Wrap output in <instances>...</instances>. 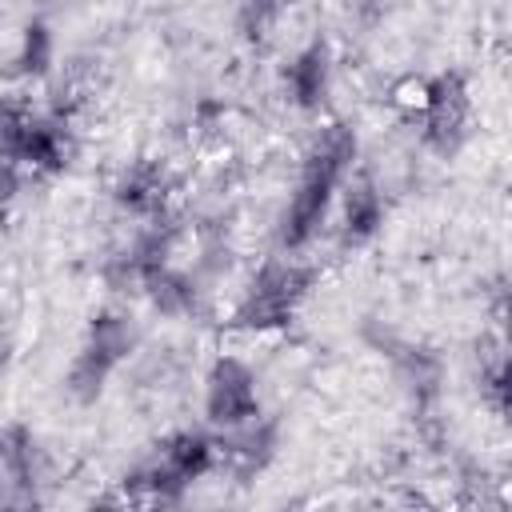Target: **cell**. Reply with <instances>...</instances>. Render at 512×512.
<instances>
[{"label": "cell", "mask_w": 512, "mask_h": 512, "mask_svg": "<svg viewBox=\"0 0 512 512\" xmlns=\"http://www.w3.org/2000/svg\"><path fill=\"white\" fill-rule=\"evenodd\" d=\"M328 84H332V64H328V48L324 44H308L300 48L288 68H284V88H288V100L304 112H316L328 96Z\"/></svg>", "instance_id": "cell-7"}, {"label": "cell", "mask_w": 512, "mask_h": 512, "mask_svg": "<svg viewBox=\"0 0 512 512\" xmlns=\"http://www.w3.org/2000/svg\"><path fill=\"white\" fill-rule=\"evenodd\" d=\"M52 28L44 24V20H32L28 28H24V36H20V48H16V76H44L48 72V64H52Z\"/></svg>", "instance_id": "cell-15"}, {"label": "cell", "mask_w": 512, "mask_h": 512, "mask_svg": "<svg viewBox=\"0 0 512 512\" xmlns=\"http://www.w3.org/2000/svg\"><path fill=\"white\" fill-rule=\"evenodd\" d=\"M0 500L4 504H32L36 500V440L24 424L0 428Z\"/></svg>", "instance_id": "cell-6"}, {"label": "cell", "mask_w": 512, "mask_h": 512, "mask_svg": "<svg viewBox=\"0 0 512 512\" xmlns=\"http://www.w3.org/2000/svg\"><path fill=\"white\" fill-rule=\"evenodd\" d=\"M484 392L492 396V404L504 412L508 408V364H504V356L484 372Z\"/></svg>", "instance_id": "cell-17"}, {"label": "cell", "mask_w": 512, "mask_h": 512, "mask_svg": "<svg viewBox=\"0 0 512 512\" xmlns=\"http://www.w3.org/2000/svg\"><path fill=\"white\" fill-rule=\"evenodd\" d=\"M164 200H168V184H164V172L152 164L128 168L116 184V204L140 220H156L164 212Z\"/></svg>", "instance_id": "cell-10"}, {"label": "cell", "mask_w": 512, "mask_h": 512, "mask_svg": "<svg viewBox=\"0 0 512 512\" xmlns=\"http://www.w3.org/2000/svg\"><path fill=\"white\" fill-rule=\"evenodd\" d=\"M392 356H396V368H400L408 392L416 396V404H428L436 396V384H440V364L424 348H400Z\"/></svg>", "instance_id": "cell-14"}, {"label": "cell", "mask_w": 512, "mask_h": 512, "mask_svg": "<svg viewBox=\"0 0 512 512\" xmlns=\"http://www.w3.org/2000/svg\"><path fill=\"white\" fill-rule=\"evenodd\" d=\"M136 344V332H132V320L120 316V312H100L92 324H88V336H84V348L76 352L72 368H68V392L80 400V404H92L112 368L132 352Z\"/></svg>", "instance_id": "cell-2"}, {"label": "cell", "mask_w": 512, "mask_h": 512, "mask_svg": "<svg viewBox=\"0 0 512 512\" xmlns=\"http://www.w3.org/2000/svg\"><path fill=\"white\" fill-rule=\"evenodd\" d=\"M20 192V164L12 156H0V208L12 204Z\"/></svg>", "instance_id": "cell-19"}, {"label": "cell", "mask_w": 512, "mask_h": 512, "mask_svg": "<svg viewBox=\"0 0 512 512\" xmlns=\"http://www.w3.org/2000/svg\"><path fill=\"white\" fill-rule=\"evenodd\" d=\"M288 0H240V32L248 40H264L268 28L280 20Z\"/></svg>", "instance_id": "cell-16"}, {"label": "cell", "mask_w": 512, "mask_h": 512, "mask_svg": "<svg viewBox=\"0 0 512 512\" xmlns=\"http://www.w3.org/2000/svg\"><path fill=\"white\" fill-rule=\"evenodd\" d=\"M384 224V200L372 180H352L340 200V240L348 248L368 244Z\"/></svg>", "instance_id": "cell-8"}, {"label": "cell", "mask_w": 512, "mask_h": 512, "mask_svg": "<svg viewBox=\"0 0 512 512\" xmlns=\"http://www.w3.org/2000/svg\"><path fill=\"white\" fill-rule=\"evenodd\" d=\"M356 152H360V140H356L352 124L336 120L316 132V140L300 164L296 192L280 216V244L288 252H300L316 240V232L328 220V208L336 200V188L348 180V172L356 164Z\"/></svg>", "instance_id": "cell-1"}, {"label": "cell", "mask_w": 512, "mask_h": 512, "mask_svg": "<svg viewBox=\"0 0 512 512\" xmlns=\"http://www.w3.org/2000/svg\"><path fill=\"white\" fill-rule=\"evenodd\" d=\"M204 416L232 432L240 424H248L252 416H260V396H256V376L244 360L236 356H220L204 380Z\"/></svg>", "instance_id": "cell-5"}, {"label": "cell", "mask_w": 512, "mask_h": 512, "mask_svg": "<svg viewBox=\"0 0 512 512\" xmlns=\"http://www.w3.org/2000/svg\"><path fill=\"white\" fill-rule=\"evenodd\" d=\"M224 448H228V456H232L244 472H260V468L272 460V452H276V424L264 420V416H252L248 424L232 428V440H228Z\"/></svg>", "instance_id": "cell-13"}, {"label": "cell", "mask_w": 512, "mask_h": 512, "mask_svg": "<svg viewBox=\"0 0 512 512\" xmlns=\"http://www.w3.org/2000/svg\"><path fill=\"white\" fill-rule=\"evenodd\" d=\"M64 156H68V140H64V124L60 120H44V116H32L16 140V152L12 160L16 164H28L36 172H56L64 168Z\"/></svg>", "instance_id": "cell-9"}, {"label": "cell", "mask_w": 512, "mask_h": 512, "mask_svg": "<svg viewBox=\"0 0 512 512\" xmlns=\"http://www.w3.org/2000/svg\"><path fill=\"white\" fill-rule=\"evenodd\" d=\"M304 292H308V268H300L292 260H268L248 284V292L236 308V324L248 332L284 328Z\"/></svg>", "instance_id": "cell-3"}, {"label": "cell", "mask_w": 512, "mask_h": 512, "mask_svg": "<svg viewBox=\"0 0 512 512\" xmlns=\"http://www.w3.org/2000/svg\"><path fill=\"white\" fill-rule=\"evenodd\" d=\"M468 120H472L468 84L452 72L428 80V100H424L420 124H424V144L436 156H456L460 152V144L468 136Z\"/></svg>", "instance_id": "cell-4"}, {"label": "cell", "mask_w": 512, "mask_h": 512, "mask_svg": "<svg viewBox=\"0 0 512 512\" xmlns=\"http://www.w3.org/2000/svg\"><path fill=\"white\" fill-rule=\"evenodd\" d=\"M424 100H428V80H404V84L396 88V104H400L404 112H412V116L424 112Z\"/></svg>", "instance_id": "cell-18"}, {"label": "cell", "mask_w": 512, "mask_h": 512, "mask_svg": "<svg viewBox=\"0 0 512 512\" xmlns=\"http://www.w3.org/2000/svg\"><path fill=\"white\" fill-rule=\"evenodd\" d=\"M156 460H160L176 480L192 484V480H200V476L216 464V444H212L204 432H172V436L160 444Z\"/></svg>", "instance_id": "cell-11"}, {"label": "cell", "mask_w": 512, "mask_h": 512, "mask_svg": "<svg viewBox=\"0 0 512 512\" xmlns=\"http://www.w3.org/2000/svg\"><path fill=\"white\" fill-rule=\"evenodd\" d=\"M140 284H144V292H148V300H152L156 312H164V316H188V312H196L200 284L188 272H176L172 264H164V268L148 272Z\"/></svg>", "instance_id": "cell-12"}]
</instances>
